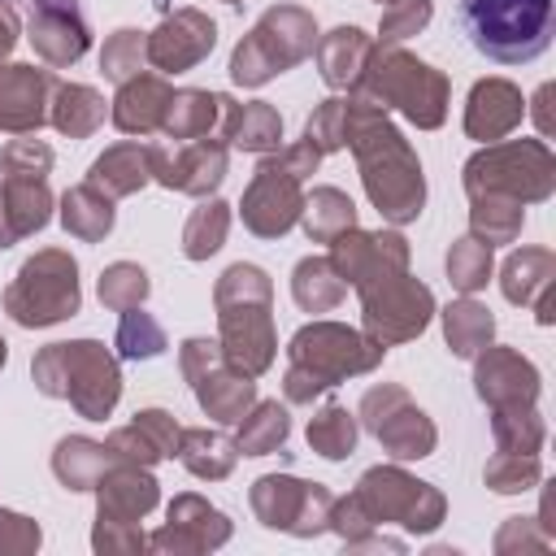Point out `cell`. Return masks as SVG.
Masks as SVG:
<instances>
[{
  "label": "cell",
  "instance_id": "1",
  "mask_svg": "<svg viewBox=\"0 0 556 556\" xmlns=\"http://www.w3.org/2000/svg\"><path fill=\"white\" fill-rule=\"evenodd\" d=\"M469 48L495 65H530L552 48L556 0H456Z\"/></svg>",
  "mask_w": 556,
  "mask_h": 556
}]
</instances>
